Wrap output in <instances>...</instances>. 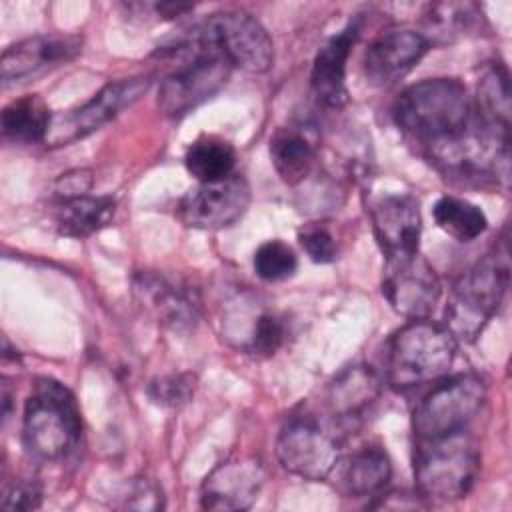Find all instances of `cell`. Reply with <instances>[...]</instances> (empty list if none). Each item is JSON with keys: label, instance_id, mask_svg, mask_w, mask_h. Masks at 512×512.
Masks as SVG:
<instances>
[{"label": "cell", "instance_id": "83f0119b", "mask_svg": "<svg viewBox=\"0 0 512 512\" xmlns=\"http://www.w3.org/2000/svg\"><path fill=\"white\" fill-rule=\"evenodd\" d=\"M432 216L436 226L458 242L478 238L488 226L486 214L476 204L458 196L438 198L432 208Z\"/></svg>", "mask_w": 512, "mask_h": 512}, {"label": "cell", "instance_id": "44dd1931", "mask_svg": "<svg viewBox=\"0 0 512 512\" xmlns=\"http://www.w3.org/2000/svg\"><path fill=\"white\" fill-rule=\"evenodd\" d=\"M380 390V378L370 366H348L328 384V412L336 422L356 420L378 400Z\"/></svg>", "mask_w": 512, "mask_h": 512}, {"label": "cell", "instance_id": "7a4b0ae2", "mask_svg": "<svg viewBox=\"0 0 512 512\" xmlns=\"http://www.w3.org/2000/svg\"><path fill=\"white\" fill-rule=\"evenodd\" d=\"M162 56H176L180 64L160 82L156 104L164 116L182 118L218 94L234 66L212 46L182 32L160 48Z\"/></svg>", "mask_w": 512, "mask_h": 512}, {"label": "cell", "instance_id": "3957f363", "mask_svg": "<svg viewBox=\"0 0 512 512\" xmlns=\"http://www.w3.org/2000/svg\"><path fill=\"white\" fill-rule=\"evenodd\" d=\"M392 116L404 134L426 146L464 130L474 110L460 80L428 78L400 92Z\"/></svg>", "mask_w": 512, "mask_h": 512}, {"label": "cell", "instance_id": "1f68e13d", "mask_svg": "<svg viewBox=\"0 0 512 512\" xmlns=\"http://www.w3.org/2000/svg\"><path fill=\"white\" fill-rule=\"evenodd\" d=\"M298 240L310 260L318 264H328L336 260L338 248L332 234L320 224H308L298 232Z\"/></svg>", "mask_w": 512, "mask_h": 512}, {"label": "cell", "instance_id": "7402d4cb", "mask_svg": "<svg viewBox=\"0 0 512 512\" xmlns=\"http://www.w3.org/2000/svg\"><path fill=\"white\" fill-rule=\"evenodd\" d=\"M116 214L112 196H74L58 200L52 212L56 232L68 238H88L106 228Z\"/></svg>", "mask_w": 512, "mask_h": 512}, {"label": "cell", "instance_id": "f1b7e54d", "mask_svg": "<svg viewBox=\"0 0 512 512\" xmlns=\"http://www.w3.org/2000/svg\"><path fill=\"white\" fill-rule=\"evenodd\" d=\"M298 258L282 240H266L254 252V272L264 282H282L294 276Z\"/></svg>", "mask_w": 512, "mask_h": 512}, {"label": "cell", "instance_id": "603a6c76", "mask_svg": "<svg viewBox=\"0 0 512 512\" xmlns=\"http://www.w3.org/2000/svg\"><path fill=\"white\" fill-rule=\"evenodd\" d=\"M270 158L282 182L296 186L312 172L316 146L302 128H278L270 138Z\"/></svg>", "mask_w": 512, "mask_h": 512}, {"label": "cell", "instance_id": "8fae6325", "mask_svg": "<svg viewBox=\"0 0 512 512\" xmlns=\"http://www.w3.org/2000/svg\"><path fill=\"white\" fill-rule=\"evenodd\" d=\"M276 458L298 478L324 480L340 460V440L316 416L294 414L276 438Z\"/></svg>", "mask_w": 512, "mask_h": 512}, {"label": "cell", "instance_id": "9a60e30c", "mask_svg": "<svg viewBox=\"0 0 512 512\" xmlns=\"http://www.w3.org/2000/svg\"><path fill=\"white\" fill-rule=\"evenodd\" d=\"M266 472L256 456H234L216 464L200 486L204 510H246L258 498Z\"/></svg>", "mask_w": 512, "mask_h": 512}, {"label": "cell", "instance_id": "9c48e42d", "mask_svg": "<svg viewBox=\"0 0 512 512\" xmlns=\"http://www.w3.org/2000/svg\"><path fill=\"white\" fill-rule=\"evenodd\" d=\"M486 400V382L474 372H462L436 384L414 408L416 440H432L458 430L476 416Z\"/></svg>", "mask_w": 512, "mask_h": 512}, {"label": "cell", "instance_id": "5b68a950", "mask_svg": "<svg viewBox=\"0 0 512 512\" xmlns=\"http://www.w3.org/2000/svg\"><path fill=\"white\" fill-rule=\"evenodd\" d=\"M458 340L444 324L410 320L396 330L386 352V380L394 390H410L448 374Z\"/></svg>", "mask_w": 512, "mask_h": 512}, {"label": "cell", "instance_id": "cb8c5ba5", "mask_svg": "<svg viewBox=\"0 0 512 512\" xmlns=\"http://www.w3.org/2000/svg\"><path fill=\"white\" fill-rule=\"evenodd\" d=\"M482 22V10L474 2H440L430 4L422 26L424 40L432 44H450L466 34H472Z\"/></svg>", "mask_w": 512, "mask_h": 512}, {"label": "cell", "instance_id": "836d02e7", "mask_svg": "<svg viewBox=\"0 0 512 512\" xmlns=\"http://www.w3.org/2000/svg\"><path fill=\"white\" fill-rule=\"evenodd\" d=\"M40 506V490L30 482H14L6 486L2 496L4 510H32Z\"/></svg>", "mask_w": 512, "mask_h": 512}, {"label": "cell", "instance_id": "5bb4252c", "mask_svg": "<svg viewBox=\"0 0 512 512\" xmlns=\"http://www.w3.org/2000/svg\"><path fill=\"white\" fill-rule=\"evenodd\" d=\"M82 50V38L76 34H38L24 38L2 52V86H18L44 76L46 72L74 60Z\"/></svg>", "mask_w": 512, "mask_h": 512}, {"label": "cell", "instance_id": "2e32d148", "mask_svg": "<svg viewBox=\"0 0 512 512\" xmlns=\"http://www.w3.org/2000/svg\"><path fill=\"white\" fill-rule=\"evenodd\" d=\"M134 294L154 320L172 330H192L198 322V294L180 280H172L158 272H140L134 278Z\"/></svg>", "mask_w": 512, "mask_h": 512}, {"label": "cell", "instance_id": "d4e9b609", "mask_svg": "<svg viewBox=\"0 0 512 512\" xmlns=\"http://www.w3.org/2000/svg\"><path fill=\"white\" fill-rule=\"evenodd\" d=\"M52 114L38 96H24L2 110V134L14 144L44 142Z\"/></svg>", "mask_w": 512, "mask_h": 512}, {"label": "cell", "instance_id": "484cf974", "mask_svg": "<svg viewBox=\"0 0 512 512\" xmlns=\"http://www.w3.org/2000/svg\"><path fill=\"white\" fill-rule=\"evenodd\" d=\"M234 164V146L228 140L212 134L196 138L184 154V166L198 182H214L226 178L234 172Z\"/></svg>", "mask_w": 512, "mask_h": 512}, {"label": "cell", "instance_id": "e0dca14e", "mask_svg": "<svg viewBox=\"0 0 512 512\" xmlns=\"http://www.w3.org/2000/svg\"><path fill=\"white\" fill-rule=\"evenodd\" d=\"M430 44L416 30L392 28L378 34L366 48L364 74L374 86H390L408 74L428 52Z\"/></svg>", "mask_w": 512, "mask_h": 512}, {"label": "cell", "instance_id": "d6986e66", "mask_svg": "<svg viewBox=\"0 0 512 512\" xmlns=\"http://www.w3.org/2000/svg\"><path fill=\"white\" fill-rule=\"evenodd\" d=\"M360 34V24L352 20L338 34L328 38L314 56L310 88L314 98L326 108H342L348 102L346 62Z\"/></svg>", "mask_w": 512, "mask_h": 512}, {"label": "cell", "instance_id": "7c38bea8", "mask_svg": "<svg viewBox=\"0 0 512 512\" xmlns=\"http://www.w3.org/2000/svg\"><path fill=\"white\" fill-rule=\"evenodd\" d=\"M382 294L392 310L408 320L428 318L440 296L438 274L420 252L386 256Z\"/></svg>", "mask_w": 512, "mask_h": 512}, {"label": "cell", "instance_id": "f546056e", "mask_svg": "<svg viewBox=\"0 0 512 512\" xmlns=\"http://www.w3.org/2000/svg\"><path fill=\"white\" fill-rule=\"evenodd\" d=\"M284 342V324L274 312L256 314L250 334L246 336L242 348L258 358H268L276 354V350Z\"/></svg>", "mask_w": 512, "mask_h": 512}, {"label": "cell", "instance_id": "4dcf8cb0", "mask_svg": "<svg viewBox=\"0 0 512 512\" xmlns=\"http://www.w3.org/2000/svg\"><path fill=\"white\" fill-rule=\"evenodd\" d=\"M194 390H196V376L190 372L160 376L148 384L150 400L162 408L186 406L192 400Z\"/></svg>", "mask_w": 512, "mask_h": 512}, {"label": "cell", "instance_id": "4fadbf2b", "mask_svg": "<svg viewBox=\"0 0 512 512\" xmlns=\"http://www.w3.org/2000/svg\"><path fill=\"white\" fill-rule=\"evenodd\" d=\"M250 204L248 180L232 172L214 182H198L178 202V218L188 228L220 230L232 226Z\"/></svg>", "mask_w": 512, "mask_h": 512}, {"label": "cell", "instance_id": "277c9868", "mask_svg": "<svg viewBox=\"0 0 512 512\" xmlns=\"http://www.w3.org/2000/svg\"><path fill=\"white\" fill-rule=\"evenodd\" d=\"M510 280L506 240L472 264L452 286L444 326L458 342H472L498 312Z\"/></svg>", "mask_w": 512, "mask_h": 512}, {"label": "cell", "instance_id": "4316f807", "mask_svg": "<svg viewBox=\"0 0 512 512\" xmlns=\"http://www.w3.org/2000/svg\"><path fill=\"white\" fill-rule=\"evenodd\" d=\"M478 112L476 118L482 122L510 130V76L504 64H490L478 80Z\"/></svg>", "mask_w": 512, "mask_h": 512}, {"label": "cell", "instance_id": "d6a6232c", "mask_svg": "<svg viewBox=\"0 0 512 512\" xmlns=\"http://www.w3.org/2000/svg\"><path fill=\"white\" fill-rule=\"evenodd\" d=\"M124 498V508L134 510H160L164 508V496L156 482L148 478H136L130 486Z\"/></svg>", "mask_w": 512, "mask_h": 512}, {"label": "cell", "instance_id": "ba28073f", "mask_svg": "<svg viewBox=\"0 0 512 512\" xmlns=\"http://www.w3.org/2000/svg\"><path fill=\"white\" fill-rule=\"evenodd\" d=\"M196 40L218 50L234 68L250 74L270 70L274 44L266 28L248 12H218L188 30Z\"/></svg>", "mask_w": 512, "mask_h": 512}, {"label": "cell", "instance_id": "ac0fdd59", "mask_svg": "<svg viewBox=\"0 0 512 512\" xmlns=\"http://www.w3.org/2000/svg\"><path fill=\"white\" fill-rule=\"evenodd\" d=\"M374 236L384 256L418 252L422 218L418 200L410 194H384L370 206Z\"/></svg>", "mask_w": 512, "mask_h": 512}, {"label": "cell", "instance_id": "8992f818", "mask_svg": "<svg viewBox=\"0 0 512 512\" xmlns=\"http://www.w3.org/2000/svg\"><path fill=\"white\" fill-rule=\"evenodd\" d=\"M82 434L80 408L74 394L58 380L38 378L22 416V442L38 460H60L70 454Z\"/></svg>", "mask_w": 512, "mask_h": 512}, {"label": "cell", "instance_id": "30bf717a", "mask_svg": "<svg viewBox=\"0 0 512 512\" xmlns=\"http://www.w3.org/2000/svg\"><path fill=\"white\" fill-rule=\"evenodd\" d=\"M150 86L148 76H132L108 82L84 104L66 112L52 114L46 130L44 144L50 148L72 144L108 122H112L122 110L130 108Z\"/></svg>", "mask_w": 512, "mask_h": 512}, {"label": "cell", "instance_id": "ffe728a7", "mask_svg": "<svg viewBox=\"0 0 512 512\" xmlns=\"http://www.w3.org/2000/svg\"><path fill=\"white\" fill-rule=\"evenodd\" d=\"M332 474L346 498H378L392 478V462L382 446L366 444L338 460Z\"/></svg>", "mask_w": 512, "mask_h": 512}, {"label": "cell", "instance_id": "e575fe53", "mask_svg": "<svg viewBox=\"0 0 512 512\" xmlns=\"http://www.w3.org/2000/svg\"><path fill=\"white\" fill-rule=\"evenodd\" d=\"M92 186V174L90 170H74V172H66L56 180L54 192L58 196V200L64 198H74V196H82L90 190Z\"/></svg>", "mask_w": 512, "mask_h": 512}, {"label": "cell", "instance_id": "6da1fadb", "mask_svg": "<svg viewBox=\"0 0 512 512\" xmlns=\"http://www.w3.org/2000/svg\"><path fill=\"white\" fill-rule=\"evenodd\" d=\"M426 154L452 182L508 186L510 130L494 128L476 116L458 134L426 144Z\"/></svg>", "mask_w": 512, "mask_h": 512}, {"label": "cell", "instance_id": "52a82bcc", "mask_svg": "<svg viewBox=\"0 0 512 512\" xmlns=\"http://www.w3.org/2000/svg\"><path fill=\"white\" fill-rule=\"evenodd\" d=\"M480 472V450L464 430L418 440L414 454L416 492L428 502H454L464 498Z\"/></svg>", "mask_w": 512, "mask_h": 512}]
</instances>
